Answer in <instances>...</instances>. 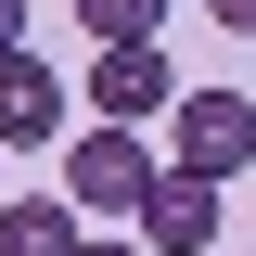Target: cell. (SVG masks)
I'll use <instances>...</instances> for the list:
<instances>
[{
	"label": "cell",
	"mask_w": 256,
	"mask_h": 256,
	"mask_svg": "<svg viewBox=\"0 0 256 256\" xmlns=\"http://www.w3.org/2000/svg\"><path fill=\"white\" fill-rule=\"evenodd\" d=\"M52 141H64V77L38 52H13L0 64V154H52Z\"/></svg>",
	"instance_id": "cell-5"
},
{
	"label": "cell",
	"mask_w": 256,
	"mask_h": 256,
	"mask_svg": "<svg viewBox=\"0 0 256 256\" xmlns=\"http://www.w3.org/2000/svg\"><path fill=\"white\" fill-rule=\"evenodd\" d=\"M180 102V64L154 52V38H128V52H90V128H141Z\"/></svg>",
	"instance_id": "cell-3"
},
{
	"label": "cell",
	"mask_w": 256,
	"mask_h": 256,
	"mask_svg": "<svg viewBox=\"0 0 256 256\" xmlns=\"http://www.w3.org/2000/svg\"><path fill=\"white\" fill-rule=\"evenodd\" d=\"M77 256H141V244H116V230H90V244H77Z\"/></svg>",
	"instance_id": "cell-10"
},
{
	"label": "cell",
	"mask_w": 256,
	"mask_h": 256,
	"mask_svg": "<svg viewBox=\"0 0 256 256\" xmlns=\"http://www.w3.org/2000/svg\"><path fill=\"white\" fill-rule=\"evenodd\" d=\"M77 26H90V52H128V38L166 26V0H77Z\"/></svg>",
	"instance_id": "cell-7"
},
{
	"label": "cell",
	"mask_w": 256,
	"mask_h": 256,
	"mask_svg": "<svg viewBox=\"0 0 256 256\" xmlns=\"http://www.w3.org/2000/svg\"><path fill=\"white\" fill-rule=\"evenodd\" d=\"M205 13H218V26H230V38H256V0H205Z\"/></svg>",
	"instance_id": "cell-9"
},
{
	"label": "cell",
	"mask_w": 256,
	"mask_h": 256,
	"mask_svg": "<svg viewBox=\"0 0 256 256\" xmlns=\"http://www.w3.org/2000/svg\"><path fill=\"white\" fill-rule=\"evenodd\" d=\"M90 218L64 205V192H26V205H0V256H77Z\"/></svg>",
	"instance_id": "cell-6"
},
{
	"label": "cell",
	"mask_w": 256,
	"mask_h": 256,
	"mask_svg": "<svg viewBox=\"0 0 256 256\" xmlns=\"http://www.w3.org/2000/svg\"><path fill=\"white\" fill-rule=\"evenodd\" d=\"M13 52H26V0H0V64H13Z\"/></svg>",
	"instance_id": "cell-8"
},
{
	"label": "cell",
	"mask_w": 256,
	"mask_h": 256,
	"mask_svg": "<svg viewBox=\"0 0 256 256\" xmlns=\"http://www.w3.org/2000/svg\"><path fill=\"white\" fill-rule=\"evenodd\" d=\"M166 166H192V180H244V166H256V102L244 90H180V102H166Z\"/></svg>",
	"instance_id": "cell-2"
},
{
	"label": "cell",
	"mask_w": 256,
	"mask_h": 256,
	"mask_svg": "<svg viewBox=\"0 0 256 256\" xmlns=\"http://www.w3.org/2000/svg\"><path fill=\"white\" fill-rule=\"evenodd\" d=\"M154 180H166V154L141 128H77V141H64V205H77V218H141Z\"/></svg>",
	"instance_id": "cell-1"
},
{
	"label": "cell",
	"mask_w": 256,
	"mask_h": 256,
	"mask_svg": "<svg viewBox=\"0 0 256 256\" xmlns=\"http://www.w3.org/2000/svg\"><path fill=\"white\" fill-rule=\"evenodd\" d=\"M141 256H218V180L166 166V180L141 192Z\"/></svg>",
	"instance_id": "cell-4"
}]
</instances>
